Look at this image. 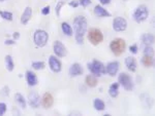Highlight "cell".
Returning <instances> with one entry per match:
<instances>
[{"label": "cell", "mask_w": 155, "mask_h": 116, "mask_svg": "<svg viewBox=\"0 0 155 116\" xmlns=\"http://www.w3.org/2000/svg\"><path fill=\"white\" fill-rule=\"evenodd\" d=\"M73 25H75V37H76V41L79 44H83L84 42V36L87 32V26L88 22L86 20L85 16H79L75 19L73 21Z\"/></svg>", "instance_id": "6da1fadb"}, {"label": "cell", "mask_w": 155, "mask_h": 116, "mask_svg": "<svg viewBox=\"0 0 155 116\" xmlns=\"http://www.w3.org/2000/svg\"><path fill=\"white\" fill-rule=\"evenodd\" d=\"M88 69L96 77H101V74L106 73V67H104V65L101 61H97V60H93L91 63L88 64Z\"/></svg>", "instance_id": "7a4b0ae2"}, {"label": "cell", "mask_w": 155, "mask_h": 116, "mask_svg": "<svg viewBox=\"0 0 155 116\" xmlns=\"http://www.w3.org/2000/svg\"><path fill=\"white\" fill-rule=\"evenodd\" d=\"M125 41L122 38H116L110 43V48H111L112 53L116 56H121L125 51Z\"/></svg>", "instance_id": "3957f363"}, {"label": "cell", "mask_w": 155, "mask_h": 116, "mask_svg": "<svg viewBox=\"0 0 155 116\" xmlns=\"http://www.w3.org/2000/svg\"><path fill=\"white\" fill-rule=\"evenodd\" d=\"M33 40L36 46L44 47L48 43L49 40V34L45 30H36L33 35Z\"/></svg>", "instance_id": "277c9868"}, {"label": "cell", "mask_w": 155, "mask_h": 116, "mask_svg": "<svg viewBox=\"0 0 155 116\" xmlns=\"http://www.w3.org/2000/svg\"><path fill=\"white\" fill-rule=\"evenodd\" d=\"M149 16V9L146 5H140L135 8L133 13V20L138 23H142L146 21Z\"/></svg>", "instance_id": "5b68a950"}, {"label": "cell", "mask_w": 155, "mask_h": 116, "mask_svg": "<svg viewBox=\"0 0 155 116\" xmlns=\"http://www.w3.org/2000/svg\"><path fill=\"white\" fill-rule=\"evenodd\" d=\"M88 39H89V41L91 42L93 45H97V44H99L104 40V34H102L99 29L93 28V29H91L88 32Z\"/></svg>", "instance_id": "8992f818"}, {"label": "cell", "mask_w": 155, "mask_h": 116, "mask_svg": "<svg viewBox=\"0 0 155 116\" xmlns=\"http://www.w3.org/2000/svg\"><path fill=\"white\" fill-rule=\"evenodd\" d=\"M118 81H119V84L122 85L125 91H132L133 88L132 78L128 74H126V73H121L118 77Z\"/></svg>", "instance_id": "52a82bcc"}, {"label": "cell", "mask_w": 155, "mask_h": 116, "mask_svg": "<svg viewBox=\"0 0 155 116\" xmlns=\"http://www.w3.org/2000/svg\"><path fill=\"white\" fill-rule=\"evenodd\" d=\"M113 28L116 32H122L125 31L126 28H127V22L124 18H121V16H117L115 18L113 22Z\"/></svg>", "instance_id": "ba28073f"}, {"label": "cell", "mask_w": 155, "mask_h": 116, "mask_svg": "<svg viewBox=\"0 0 155 116\" xmlns=\"http://www.w3.org/2000/svg\"><path fill=\"white\" fill-rule=\"evenodd\" d=\"M53 49L54 53L57 57H60V58H63V57L66 56V48L64 46V44L62 43L59 40H56L53 44Z\"/></svg>", "instance_id": "9c48e42d"}, {"label": "cell", "mask_w": 155, "mask_h": 116, "mask_svg": "<svg viewBox=\"0 0 155 116\" xmlns=\"http://www.w3.org/2000/svg\"><path fill=\"white\" fill-rule=\"evenodd\" d=\"M49 66L54 73H59L62 68L61 62L55 56H51L49 58Z\"/></svg>", "instance_id": "30bf717a"}, {"label": "cell", "mask_w": 155, "mask_h": 116, "mask_svg": "<svg viewBox=\"0 0 155 116\" xmlns=\"http://www.w3.org/2000/svg\"><path fill=\"white\" fill-rule=\"evenodd\" d=\"M42 104L44 106L45 109H50L53 106L54 104V98L50 93H46L42 96Z\"/></svg>", "instance_id": "8fae6325"}, {"label": "cell", "mask_w": 155, "mask_h": 116, "mask_svg": "<svg viewBox=\"0 0 155 116\" xmlns=\"http://www.w3.org/2000/svg\"><path fill=\"white\" fill-rule=\"evenodd\" d=\"M119 70V63L114 61V62H110L106 68V72L108 73L110 76H115Z\"/></svg>", "instance_id": "7c38bea8"}, {"label": "cell", "mask_w": 155, "mask_h": 116, "mask_svg": "<svg viewBox=\"0 0 155 116\" xmlns=\"http://www.w3.org/2000/svg\"><path fill=\"white\" fill-rule=\"evenodd\" d=\"M39 94H36L35 91H32V93L29 94V97H28V102H29V105L32 108H37L39 106Z\"/></svg>", "instance_id": "4fadbf2b"}, {"label": "cell", "mask_w": 155, "mask_h": 116, "mask_svg": "<svg viewBox=\"0 0 155 116\" xmlns=\"http://www.w3.org/2000/svg\"><path fill=\"white\" fill-rule=\"evenodd\" d=\"M82 74H83V68L79 63H75L70 66V76H73V77L80 76V75H82Z\"/></svg>", "instance_id": "5bb4252c"}, {"label": "cell", "mask_w": 155, "mask_h": 116, "mask_svg": "<svg viewBox=\"0 0 155 116\" xmlns=\"http://www.w3.org/2000/svg\"><path fill=\"white\" fill-rule=\"evenodd\" d=\"M31 16H32V8L30 6H27L25 8V10L23 11L22 16H21V23L23 25H27V23L30 21Z\"/></svg>", "instance_id": "9a60e30c"}, {"label": "cell", "mask_w": 155, "mask_h": 116, "mask_svg": "<svg viewBox=\"0 0 155 116\" xmlns=\"http://www.w3.org/2000/svg\"><path fill=\"white\" fill-rule=\"evenodd\" d=\"M125 65L130 72H135V70H137V61L132 57H128L125 59Z\"/></svg>", "instance_id": "2e32d148"}, {"label": "cell", "mask_w": 155, "mask_h": 116, "mask_svg": "<svg viewBox=\"0 0 155 116\" xmlns=\"http://www.w3.org/2000/svg\"><path fill=\"white\" fill-rule=\"evenodd\" d=\"M94 13L96 15L98 18H109L111 16L110 13L107 9H104L101 5H96L94 7Z\"/></svg>", "instance_id": "e0dca14e"}, {"label": "cell", "mask_w": 155, "mask_h": 116, "mask_svg": "<svg viewBox=\"0 0 155 116\" xmlns=\"http://www.w3.org/2000/svg\"><path fill=\"white\" fill-rule=\"evenodd\" d=\"M26 80H27L28 82V85H30V86H34V85H36L37 82H39L36 75L33 72H31V71H27V72H26Z\"/></svg>", "instance_id": "ac0fdd59"}, {"label": "cell", "mask_w": 155, "mask_h": 116, "mask_svg": "<svg viewBox=\"0 0 155 116\" xmlns=\"http://www.w3.org/2000/svg\"><path fill=\"white\" fill-rule=\"evenodd\" d=\"M142 64L147 68L152 67V66H153V64H154L153 56H147V54H145V56L142 58Z\"/></svg>", "instance_id": "d6986e66"}, {"label": "cell", "mask_w": 155, "mask_h": 116, "mask_svg": "<svg viewBox=\"0 0 155 116\" xmlns=\"http://www.w3.org/2000/svg\"><path fill=\"white\" fill-rule=\"evenodd\" d=\"M109 94L112 98H117L119 94V83H113L110 85Z\"/></svg>", "instance_id": "ffe728a7"}, {"label": "cell", "mask_w": 155, "mask_h": 116, "mask_svg": "<svg viewBox=\"0 0 155 116\" xmlns=\"http://www.w3.org/2000/svg\"><path fill=\"white\" fill-rule=\"evenodd\" d=\"M142 41L146 45H152L154 43V36L150 33H146L142 36Z\"/></svg>", "instance_id": "44dd1931"}, {"label": "cell", "mask_w": 155, "mask_h": 116, "mask_svg": "<svg viewBox=\"0 0 155 116\" xmlns=\"http://www.w3.org/2000/svg\"><path fill=\"white\" fill-rule=\"evenodd\" d=\"M85 82L89 87H95L97 85V79L94 75H88V76H86Z\"/></svg>", "instance_id": "7402d4cb"}, {"label": "cell", "mask_w": 155, "mask_h": 116, "mask_svg": "<svg viewBox=\"0 0 155 116\" xmlns=\"http://www.w3.org/2000/svg\"><path fill=\"white\" fill-rule=\"evenodd\" d=\"M61 29H62V31H63V33L66 35V36H71V35L73 34L70 25L68 23H66V22H63L61 24Z\"/></svg>", "instance_id": "603a6c76"}, {"label": "cell", "mask_w": 155, "mask_h": 116, "mask_svg": "<svg viewBox=\"0 0 155 116\" xmlns=\"http://www.w3.org/2000/svg\"><path fill=\"white\" fill-rule=\"evenodd\" d=\"M5 67L9 72H11L14 69H15V64H14V61H13V58L11 56H5Z\"/></svg>", "instance_id": "cb8c5ba5"}, {"label": "cell", "mask_w": 155, "mask_h": 116, "mask_svg": "<svg viewBox=\"0 0 155 116\" xmlns=\"http://www.w3.org/2000/svg\"><path fill=\"white\" fill-rule=\"evenodd\" d=\"M93 106H94V108L96 109L97 111H102V110H104V108H106L104 102L97 98L94 99V101H93Z\"/></svg>", "instance_id": "d4e9b609"}, {"label": "cell", "mask_w": 155, "mask_h": 116, "mask_svg": "<svg viewBox=\"0 0 155 116\" xmlns=\"http://www.w3.org/2000/svg\"><path fill=\"white\" fill-rule=\"evenodd\" d=\"M15 98H16V101L18 102V104L21 106V108L25 109L26 108V101H25V99H24L23 94H21L20 93H18V94H16Z\"/></svg>", "instance_id": "484cf974"}, {"label": "cell", "mask_w": 155, "mask_h": 116, "mask_svg": "<svg viewBox=\"0 0 155 116\" xmlns=\"http://www.w3.org/2000/svg\"><path fill=\"white\" fill-rule=\"evenodd\" d=\"M0 16L6 21H11L14 19V15L9 11H0Z\"/></svg>", "instance_id": "4316f807"}, {"label": "cell", "mask_w": 155, "mask_h": 116, "mask_svg": "<svg viewBox=\"0 0 155 116\" xmlns=\"http://www.w3.org/2000/svg\"><path fill=\"white\" fill-rule=\"evenodd\" d=\"M46 67V64L44 62H33L32 63V68L34 70H42Z\"/></svg>", "instance_id": "83f0119b"}, {"label": "cell", "mask_w": 155, "mask_h": 116, "mask_svg": "<svg viewBox=\"0 0 155 116\" xmlns=\"http://www.w3.org/2000/svg\"><path fill=\"white\" fill-rule=\"evenodd\" d=\"M144 54H147V56H153L154 54V51H153V47L151 45H146L144 49Z\"/></svg>", "instance_id": "f1b7e54d"}, {"label": "cell", "mask_w": 155, "mask_h": 116, "mask_svg": "<svg viewBox=\"0 0 155 116\" xmlns=\"http://www.w3.org/2000/svg\"><path fill=\"white\" fill-rule=\"evenodd\" d=\"M64 5V1H59L58 3H57V6H56V13H57V16H60V9L62 6Z\"/></svg>", "instance_id": "f546056e"}, {"label": "cell", "mask_w": 155, "mask_h": 116, "mask_svg": "<svg viewBox=\"0 0 155 116\" xmlns=\"http://www.w3.org/2000/svg\"><path fill=\"white\" fill-rule=\"evenodd\" d=\"M6 112V104L0 103V116L3 115Z\"/></svg>", "instance_id": "4dcf8cb0"}, {"label": "cell", "mask_w": 155, "mask_h": 116, "mask_svg": "<svg viewBox=\"0 0 155 116\" xmlns=\"http://www.w3.org/2000/svg\"><path fill=\"white\" fill-rule=\"evenodd\" d=\"M79 3H80L82 6L86 7V6H88V5L91 4V0H79Z\"/></svg>", "instance_id": "1f68e13d"}, {"label": "cell", "mask_w": 155, "mask_h": 116, "mask_svg": "<svg viewBox=\"0 0 155 116\" xmlns=\"http://www.w3.org/2000/svg\"><path fill=\"white\" fill-rule=\"evenodd\" d=\"M129 51H132L133 54H138V45H137V44H133V45L129 46Z\"/></svg>", "instance_id": "d6a6232c"}, {"label": "cell", "mask_w": 155, "mask_h": 116, "mask_svg": "<svg viewBox=\"0 0 155 116\" xmlns=\"http://www.w3.org/2000/svg\"><path fill=\"white\" fill-rule=\"evenodd\" d=\"M42 13L44 16L49 15V13H50V6H45V7L42 9Z\"/></svg>", "instance_id": "836d02e7"}, {"label": "cell", "mask_w": 155, "mask_h": 116, "mask_svg": "<svg viewBox=\"0 0 155 116\" xmlns=\"http://www.w3.org/2000/svg\"><path fill=\"white\" fill-rule=\"evenodd\" d=\"M68 4H70V6H73V7H78L80 3H79V0H73V1H70Z\"/></svg>", "instance_id": "e575fe53"}, {"label": "cell", "mask_w": 155, "mask_h": 116, "mask_svg": "<svg viewBox=\"0 0 155 116\" xmlns=\"http://www.w3.org/2000/svg\"><path fill=\"white\" fill-rule=\"evenodd\" d=\"M4 44L6 45H11V44H15V40H11V39H8L4 41Z\"/></svg>", "instance_id": "d590c367"}, {"label": "cell", "mask_w": 155, "mask_h": 116, "mask_svg": "<svg viewBox=\"0 0 155 116\" xmlns=\"http://www.w3.org/2000/svg\"><path fill=\"white\" fill-rule=\"evenodd\" d=\"M99 2L101 4H104V5H107V4H109L111 2V0H99Z\"/></svg>", "instance_id": "8d00e7d4"}, {"label": "cell", "mask_w": 155, "mask_h": 116, "mask_svg": "<svg viewBox=\"0 0 155 116\" xmlns=\"http://www.w3.org/2000/svg\"><path fill=\"white\" fill-rule=\"evenodd\" d=\"M19 37H20V33H19V32H15V33H14V40L18 39Z\"/></svg>", "instance_id": "74e56055"}, {"label": "cell", "mask_w": 155, "mask_h": 116, "mask_svg": "<svg viewBox=\"0 0 155 116\" xmlns=\"http://www.w3.org/2000/svg\"><path fill=\"white\" fill-rule=\"evenodd\" d=\"M3 1H6V0H0V2H3Z\"/></svg>", "instance_id": "f35d334b"}]
</instances>
